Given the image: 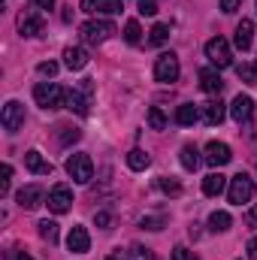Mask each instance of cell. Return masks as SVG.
<instances>
[{
	"label": "cell",
	"instance_id": "obj_1",
	"mask_svg": "<svg viewBox=\"0 0 257 260\" xmlns=\"http://www.w3.org/2000/svg\"><path fill=\"white\" fill-rule=\"evenodd\" d=\"M64 97H67V91L61 85H55V82H40L34 88V100L43 109H61L64 106Z\"/></svg>",
	"mask_w": 257,
	"mask_h": 260
},
{
	"label": "cell",
	"instance_id": "obj_44",
	"mask_svg": "<svg viewBox=\"0 0 257 260\" xmlns=\"http://www.w3.org/2000/svg\"><path fill=\"white\" fill-rule=\"evenodd\" d=\"M109 260H127V254H121V251H115V254H112Z\"/></svg>",
	"mask_w": 257,
	"mask_h": 260
},
{
	"label": "cell",
	"instance_id": "obj_34",
	"mask_svg": "<svg viewBox=\"0 0 257 260\" xmlns=\"http://www.w3.org/2000/svg\"><path fill=\"white\" fill-rule=\"evenodd\" d=\"M94 224L103 227V230H109V227H112V212H97V215H94Z\"/></svg>",
	"mask_w": 257,
	"mask_h": 260
},
{
	"label": "cell",
	"instance_id": "obj_42",
	"mask_svg": "<svg viewBox=\"0 0 257 260\" xmlns=\"http://www.w3.org/2000/svg\"><path fill=\"white\" fill-rule=\"evenodd\" d=\"M248 260H257V236L248 242Z\"/></svg>",
	"mask_w": 257,
	"mask_h": 260
},
{
	"label": "cell",
	"instance_id": "obj_13",
	"mask_svg": "<svg viewBox=\"0 0 257 260\" xmlns=\"http://www.w3.org/2000/svg\"><path fill=\"white\" fill-rule=\"evenodd\" d=\"M15 200H18L21 209H40V206L46 203V191H43L40 185H27V188H21V191L15 194Z\"/></svg>",
	"mask_w": 257,
	"mask_h": 260
},
{
	"label": "cell",
	"instance_id": "obj_37",
	"mask_svg": "<svg viewBox=\"0 0 257 260\" xmlns=\"http://www.w3.org/2000/svg\"><path fill=\"white\" fill-rule=\"evenodd\" d=\"M154 12H157L154 0H139V15H154Z\"/></svg>",
	"mask_w": 257,
	"mask_h": 260
},
{
	"label": "cell",
	"instance_id": "obj_36",
	"mask_svg": "<svg viewBox=\"0 0 257 260\" xmlns=\"http://www.w3.org/2000/svg\"><path fill=\"white\" fill-rule=\"evenodd\" d=\"M37 73H40V76H49V79H52V76L58 73V64H55V61H43V64L37 67Z\"/></svg>",
	"mask_w": 257,
	"mask_h": 260
},
{
	"label": "cell",
	"instance_id": "obj_33",
	"mask_svg": "<svg viewBox=\"0 0 257 260\" xmlns=\"http://www.w3.org/2000/svg\"><path fill=\"white\" fill-rule=\"evenodd\" d=\"M142 227L145 230H160L164 227V215H145L142 218Z\"/></svg>",
	"mask_w": 257,
	"mask_h": 260
},
{
	"label": "cell",
	"instance_id": "obj_9",
	"mask_svg": "<svg viewBox=\"0 0 257 260\" xmlns=\"http://www.w3.org/2000/svg\"><path fill=\"white\" fill-rule=\"evenodd\" d=\"M46 206H49L55 215H64V212H70V206H73V191H70L67 185H55V188L49 191Z\"/></svg>",
	"mask_w": 257,
	"mask_h": 260
},
{
	"label": "cell",
	"instance_id": "obj_40",
	"mask_svg": "<svg viewBox=\"0 0 257 260\" xmlns=\"http://www.w3.org/2000/svg\"><path fill=\"white\" fill-rule=\"evenodd\" d=\"M245 224H248V227H257V206H251V209H248V215H245Z\"/></svg>",
	"mask_w": 257,
	"mask_h": 260
},
{
	"label": "cell",
	"instance_id": "obj_41",
	"mask_svg": "<svg viewBox=\"0 0 257 260\" xmlns=\"http://www.w3.org/2000/svg\"><path fill=\"white\" fill-rule=\"evenodd\" d=\"M37 9H55V0H30Z\"/></svg>",
	"mask_w": 257,
	"mask_h": 260
},
{
	"label": "cell",
	"instance_id": "obj_35",
	"mask_svg": "<svg viewBox=\"0 0 257 260\" xmlns=\"http://www.w3.org/2000/svg\"><path fill=\"white\" fill-rule=\"evenodd\" d=\"M173 260H197V254L188 251L185 245H176V248H173Z\"/></svg>",
	"mask_w": 257,
	"mask_h": 260
},
{
	"label": "cell",
	"instance_id": "obj_5",
	"mask_svg": "<svg viewBox=\"0 0 257 260\" xmlns=\"http://www.w3.org/2000/svg\"><path fill=\"white\" fill-rule=\"evenodd\" d=\"M206 58H209L212 64L218 67V70L230 67V64H233V55H230V43H227L224 37H212V40L206 43Z\"/></svg>",
	"mask_w": 257,
	"mask_h": 260
},
{
	"label": "cell",
	"instance_id": "obj_27",
	"mask_svg": "<svg viewBox=\"0 0 257 260\" xmlns=\"http://www.w3.org/2000/svg\"><path fill=\"white\" fill-rule=\"evenodd\" d=\"M37 227H40V236H43L49 245H58V224H55V221L46 218V221H40Z\"/></svg>",
	"mask_w": 257,
	"mask_h": 260
},
{
	"label": "cell",
	"instance_id": "obj_21",
	"mask_svg": "<svg viewBox=\"0 0 257 260\" xmlns=\"http://www.w3.org/2000/svg\"><path fill=\"white\" fill-rule=\"evenodd\" d=\"M227 191V179L221 176V173H209L206 179H203V194L206 197H221Z\"/></svg>",
	"mask_w": 257,
	"mask_h": 260
},
{
	"label": "cell",
	"instance_id": "obj_16",
	"mask_svg": "<svg viewBox=\"0 0 257 260\" xmlns=\"http://www.w3.org/2000/svg\"><path fill=\"white\" fill-rule=\"evenodd\" d=\"M233 43H236V49L248 52V49H251V43H254V21L242 18V21L236 24V37H233Z\"/></svg>",
	"mask_w": 257,
	"mask_h": 260
},
{
	"label": "cell",
	"instance_id": "obj_10",
	"mask_svg": "<svg viewBox=\"0 0 257 260\" xmlns=\"http://www.w3.org/2000/svg\"><path fill=\"white\" fill-rule=\"evenodd\" d=\"M203 160H206L209 167H224V164H230V160H233V151H230V145H227V142H209V145H206Z\"/></svg>",
	"mask_w": 257,
	"mask_h": 260
},
{
	"label": "cell",
	"instance_id": "obj_18",
	"mask_svg": "<svg viewBox=\"0 0 257 260\" xmlns=\"http://www.w3.org/2000/svg\"><path fill=\"white\" fill-rule=\"evenodd\" d=\"M200 88H203L206 94H221V88H224L221 73H218V70H212V67L200 70Z\"/></svg>",
	"mask_w": 257,
	"mask_h": 260
},
{
	"label": "cell",
	"instance_id": "obj_29",
	"mask_svg": "<svg viewBox=\"0 0 257 260\" xmlns=\"http://www.w3.org/2000/svg\"><path fill=\"white\" fill-rule=\"evenodd\" d=\"M148 127H151V130H164V127H167V115H164L157 106H151V109H148Z\"/></svg>",
	"mask_w": 257,
	"mask_h": 260
},
{
	"label": "cell",
	"instance_id": "obj_7",
	"mask_svg": "<svg viewBox=\"0 0 257 260\" xmlns=\"http://www.w3.org/2000/svg\"><path fill=\"white\" fill-rule=\"evenodd\" d=\"M0 124H3L6 133H18V130L24 127V106L18 100H9L3 106V112H0Z\"/></svg>",
	"mask_w": 257,
	"mask_h": 260
},
{
	"label": "cell",
	"instance_id": "obj_6",
	"mask_svg": "<svg viewBox=\"0 0 257 260\" xmlns=\"http://www.w3.org/2000/svg\"><path fill=\"white\" fill-rule=\"evenodd\" d=\"M154 79H157L160 85H170V82L179 79V58H176L173 52L157 55V61H154Z\"/></svg>",
	"mask_w": 257,
	"mask_h": 260
},
{
	"label": "cell",
	"instance_id": "obj_20",
	"mask_svg": "<svg viewBox=\"0 0 257 260\" xmlns=\"http://www.w3.org/2000/svg\"><path fill=\"white\" fill-rule=\"evenodd\" d=\"M64 106L70 112H76V115H88V97L82 94V91H76V88H70L64 97Z\"/></svg>",
	"mask_w": 257,
	"mask_h": 260
},
{
	"label": "cell",
	"instance_id": "obj_17",
	"mask_svg": "<svg viewBox=\"0 0 257 260\" xmlns=\"http://www.w3.org/2000/svg\"><path fill=\"white\" fill-rule=\"evenodd\" d=\"M24 167H27L34 176H52V170H55L52 160H46L40 151H27V154H24Z\"/></svg>",
	"mask_w": 257,
	"mask_h": 260
},
{
	"label": "cell",
	"instance_id": "obj_2",
	"mask_svg": "<svg viewBox=\"0 0 257 260\" xmlns=\"http://www.w3.org/2000/svg\"><path fill=\"white\" fill-rule=\"evenodd\" d=\"M251 197H254V179H251L248 173H239V176H233V179H230V188H227V200H230L233 206L251 203Z\"/></svg>",
	"mask_w": 257,
	"mask_h": 260
},
{
	"label": "cell",
	"instance_id": "obj_22",
	"mask_svg": "<svg viewBox=\"0 0 257 260\" xmlns=\"http://www.w3.org/2000/svg\"><path fill=\"white\" fill-rule=\"evenodd\" d=\"M197 118H200V106H194V103H182V106H179V112H176V121H179V124H185V127L197 124Z\"/></svg>",
	"mask_w": 257,
	"mask_h": 260
},
{
	"label": "cell",
	"instance_id": "obj_15",
	"mask_svg": "<svg viewBox=\"0 0 257 260\" xmlns=\"http://www.w3.org/2000/svg\"><path fill=\"white\" fill-rule=\"evenodd\" d=\"M200 115H203V121H206L209 127H215V124H221V121H224L227 109H224V103H221V97H218V100L203 103V106H200Z\"/></svg>",
	"mask_w": 257,
	"mask_h": 260
},
{
	"label": "cell",
	"instance_id": "obj_23",
	"mask_svg": "<svg viewBox=\"0 0 257 260\" xmlns=\"http://www.w3.org/2000/svg\"><path fill=\"white\" fill-rule=\"evenodd\" d=\"M179 160H182V167H185L188 173H194V170L200 167V151H197L194 145H185V148L179 151Z\"/></svg>",
	"mask_w": 257,
	"mask_h": 260
},
{
	"label": "cell",
	"instance_id": "obj_32",
	"mask_svg": "<svg viewBox=\"0 0 257 260\" xmlns=\"http://www.w3.org/2000/svg\"><path fill=\"white\" fill-rule=\"evenodd\" d=\"M9 182H12V167L3 164V170H0V197L9 194Z\"/></svg>",
	"mask_w": 257,
	"mask_h": 260
},
{
	"label": "cell",
	"instance_id": "obj_25",
	"mask_svg": "<svg viewBox=\"0 0 257 260\" xmlns=\"http://www.w3.org/2000/svg\"><path fill=\"white\" fill-rule=\"evenodd\" d=\"M148 164H151V157H148L142 148H133V151L127 154V167H130V170H136V173H142Z\"/></svg>",
	"mask_w": 257,
	"mask_h": 260
},
{
	"label": "cell",
	"instance_id": "obj_28",
	"mask_svg": "<svg viewBox=\"0 0 257 260\" xmlns=\"http://www.w3.org/2000/svg\"><path fill=\"white\" fill-rule=\"evenodd\" d=\"M157 188H160L164 194H170V197H179V194H182V185H179L173 176H160V179H157Z\"/></svg>",
	"mask_w": 257,
	"mask_h": 260
},
{
	"label": "cell",
	"instance_id": "obj_11",
	"mask_svg": "<svg viewBox=\"0 0 257 260\" xmlns=\"http://www.w3.org/2000/svg\"><path fill=\"white\" fill-rule=\"evenodd\" d=\"M251 115H254V100H251L248 94H239V97L230 103V118H233L236 124H245V121H251Z\"/></svg>",
	"mask_w": 257,
	"mask_h": 260
},
{
	"label": "cell",
	"instance_id": "obj_39",
	"mask_svg": "<svg viewBox=\"0 0 257 260\" xmlns=\"http://www.w3.org/2000/svg\"><path fill=\"white\" fill-rule=\"evenodd\" d=\"M239 3H242V0H221V9H224V12H236Z\"/></svg>",
	"mask_w": 257,
	"mask_h": 260
},
{
	"label": "cell",
	"instance_id": "obj_24",
	"mask_svg": "<svg viewBox=\"0 0 257 260\" xmlns=\"http://www.w3.org/2000/svg\"><path fill=\"white\" fill-rule=\"evenodd\" d=\"M236 76L245 85H257V61H242V64L236 67Z\"/></svg>",
	"mask_w": 257,
	"mask_h": 260
},
{
	"label": "cell",
	"instance_id": "obj_38",
	"mask_svg": "<svg viewBox=\"0 0 257 260\" xmlns=\"http://www.w3.org/2000/svg\"><path fill=\"white\" fill-rule=\"evenodd\" d=\"M61 130H64V133H61V142H76V139L82 136L76 127H61Z\"/></svg>",
	"mask_w": 257,
	"mask_h": 260
},
{
	"label": "cell",
	"instance_id": "obj_14",
	"mask_svg": "<svg viewBox=\"0 0 257 260\" xmlns=\"http://www.w3.org/2000/svg\"><path fill=\"white\" fill-rule=\"evenodd\" d=\"M67 248L76 251V254H85V251L91 248V236H88V230H85L82 224L70 227V233H67Z\"/></svg>",
	"mask_w": 257,
	"mask_h": 260
},
{
	"label": "cell",
	"instance_id": "obj_3",
	"mask_svg": "<svg viewBox=\"0 0 257 260\" xmlns=\"http://www.w3.org/2000/svg\"><path fill=\"white\" fill-rule=\"evenodd\" d=\"M112 34H115V24H112V21H106V18H91V21H85V24H82V40H85V43H91V46L106 43Z\"/></svg>",
	"mask_w": 257,
	"mask_h": 260
},
{
	"label": "cell",
	"instance_id": "obj_4",
	"mask_svg": "<svg viewBox=\"0 0 257 260\" xmlns=\"http://www.w3.org/2000/svg\"><path fill=\"white\" fill-rule=\"evenodd\" d=\"M67 173H70L73 182L88 185V182L94 179V164H91L88 154H70V157H67Z\"/></svg>",
	"mask_w": 257,
	"mask_h": 260
},
{
	"label": "cell",
	"instance_id": "obj_30",
	"mask_svg": "<svg viewBox=\"0 0 257 260\" xmlns=\"http://www.w3.org/2000/svg\"><path fill=\"white\" fill-rule=\"evenodd\" d=\"M148 34H151V37H148V40H151V43H154V46H164V43H167V40H170V27H167V24H154V27H151V30H148Z\"/></svg>",
	"mask_w": 257,
	"mask_h": 260
},
{
	"label": "cell",
	"instance_id": "obj_31",
	"mask_svg": "<svg viewBox=\"0 0 257 260\" xmlns=\"http://www.w3.org/2000/svg\"><path fill=\"white\" fill-rule=\"evenodd\" d=\"M124 40H127L130 46H136V43L142 40V30H139V21H133V18H130L127 24H124Z\"/></svg>",
	"mask_w": 257,
	"mask_h": 260
},
{
	"label": "cell",
	"instance_id": "obj_12",
	"mask_svg": "<svg viewBox=\"0 0 257 260\" xmlns=\"http://www.w3.org/2000/svg\"><path fill=\"white\" fill-rule=\"evenodd\" d=\"M79 6H82L88 15H115V12L124 9L121 0H82Z\"/></svg>",
	"mask_w": 257,
	"mask_h": 260
},
{
	"label": "cell",
	"instance_id": "obj_43",
	"mask_svg": "<svg viewBox=\"0 0 257 260\" xmlns=\"http://www.w3.org/2000/svg\"><path fill=\"white\" fill-rule=\"evenodd\" d=\"M15 260H34V257H30L27 251H18V254H15Z\"/></svg>",
	"mask_w": 257,
	"mask_h": 260
},
{
	"label": "cell",
	"instance_id": "obj_26",
	"mask_svg": "<svg viewBox=\"0 0 257 260\" xmlns=\"http://www.w3.org/2000/svg\"><path fill=\"white\" fill-rule=\"evenodd\" d=\"M209 230H212V233L230 230V215H227V212H212V215H209Z\"/></svg>",
	"mask_w": 257,
	"mask_h": 260
},
{
	"label": "cell",
	"instance_id": "obj_8",
	"mask_svg": "<svg viewBox=\"0 0 257 260\" xmlns=\"http://www.w3.org/2000/svg\"><path fill=\"white\" fill-rule=\"evenodd\" d=\"M43 27H46V21H43V15H40L37 9H24V12L18 15V34H21V37H40Z\"/></svg>",
	"mask_w": 257,
	"mask_h": 260
},
{
	"label": "cell",
	"instance_id": "obj_19",
	"mask_svg": "<svg viewBox=\"0 0 257 260\" xmlns=\"http://www.w3.org/2000/svg\"><path fill=\"white\" fill-rule=\"evenodd\" d=\"M88 52L82 49V46H67L64 49V64L70 67V70H85L88 67Z\"/></svg>",
	"mask_w": 257,
	"mask_h": 260
}]
</instances>
